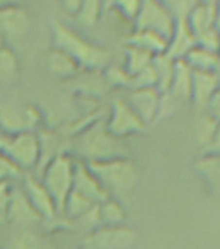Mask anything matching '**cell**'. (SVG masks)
<instances>
[{
	"label": "cell",
	"mask_w": 220,
	"mask_h": 249,
	"mask_svg": "<svg viewBox=\"0 0 220 249\" xmlns=\"http://www.w3.org/2000/svg\"><path fill=\"white\" fill-rule=\"evenodd\" d=\"M13 182H0V225L7 221V210L13 192Z\"/></svg>",
	"instance_id": "e575fe53"
},
{
	"label": "cell",
	"mask_w": 220,
	"mask_h": 249,
	"mask_svg": "<svg viewBox=\"0 0 220 249\" xmlns=\"http://www.w3.org/2000/svg\"><path fill=\"white\" fill-rule=\"evenodd\" d=\"M4 142H5V135H3V134H0V151H1V148H3Z\"/></svg>",
	"instance_id": "b9f144b4"
},
{
	"label": "cell",
	"mask_w": 220,
	"mask_h": 249,
	"mask_svg": "<svg viewBox=\"0 0 220 249\" xmlns=\"http://www.w3.org/2000/svg\"><path fill=\"white\" fill-rule=\"evenodd\" d=\"M198 1H200V3H217L218 0H198Z\"/></svg>",
	"instance_id": "7bdbcfd3"
},
{
	"label": "cell",
	"mask_w": 220,
	"mask_h": 249,
	"mask_svg": "<svg viewBox=\"0 0 220 249\" xmlns=\"http://www.w3.org/2000/svg\"><path fill=\"white\" fill-rule=\"evenodd\" d=\"M136 237L135 231L127 226H100L85 233L81 249H130Z\"/></svg>",
	"instance_id": "ba28073f"
},
{
	"label": "cell",
	"mask_w": 220,
	"mask_h": 249,
	"mask_svg": "<svg viewBox=\"0 0 220 249\" xmlns=\"http://www.w3.org/2000/svg\"><path fill=\"white\" fill-rule=\"evenodd\" d=\"M47 69L53 77L70 81L82 71L77 61L70 54L53 47L47 54Z\"/></svg>",
	"instance_id": "ffe728a7"
},
{
	"label": "cell",
	"mask_w": 220,
	"mask_h": 249,
	"mask_svg": "<svg viewBox=\"0 0 220 249\" xmlns=\"http://www.w3.org/2000/svg\"><path fill=\"white\" fill-rule=\"evenodd\" d=\"M114 0H104V5H105V12H108L109 9H112V4Z\"/></svg>",
	"instance_id": "60d3db41"
},
{
	"label": "cell",
	"mask_w": 220,
	"mask_h": 249,
	"mask_svg": "<svg viewBox=\"0 0 220 249\" xmlns=\"http://www.w3.org/2000/svg\"><path fill=\"white\" fill-rule=\"evenodd\" d=\"M215 25L218 31L220 33V0L217 1V12H215Z\"/></svg>",
	"instance_id": "f35d334b"
},
{
	"label": "cell",
	"mask_w": 220,
	"mask_h": 249,
	"mask_svg": "<svg viewBox=\"0 0 220 249\" xmlns=\"http://www.w3.org/2000/svg\"><path fill=\"white\" fill-rule=\"evenodd\" d=\"M12 249H53L51 239L33 227H23L15 233L11 241Z\"/></svg>",
	"instance_id": "603a6c76"
},
{
	"label": "cell",
	"mask_w": 220,
	"mask_h": 249,
	"mask_svg": "<svg viewBox=\"0 0 220 249\" xmlns=\"http://www.w3.org/2000/svg\"><path fill=\"white\" fill-rule=\"evenodd\" d=\"M23 173L3 152L0 151V182H13L23 177Z\"/></svg>",
	"instance_id": "836d02e7"
},
{
	"label": "cell",
	"mask_w": 220,
	"mask_h": 249,
	"mask_svg": "<svg viewBox=\"0 0 220 249\" xmlns=\"http://www.w3.org/2000/svg\"><path fill=\"white\" fill-rule=\"evenodd\" d=\"M110 197L122 201L135 188L137 170L135 163L128 157L85 162Z\"/></svg>",
	"instance_id": "3957f363"
},
{
	"label": "cell",
	"mask_w": 220,
	"mask_h": 249,
	"mask_svg": "<svg viewBox=\"0 0 220 249\" xmlns=\"http://www.w3.org/2000/svg\"><path fill=\"white\" fill-rule=\"evenodd\" d=\"M205 112L209 113L210 116L215 118L219 122L220 121V89H218L217 92L214 93L213 97L210 99L205 108Z\"/></svg>",
	"instance_id": "d590c367"
},
{
	"label": "cell",
	"mask_w": 220,
	"mask_h": 249,
	"mask_svg": "<svg viewBox=\"0 0 220 249\" xmlns=\"http://www.w3.org/2000/svg\"><path fill=\"white\" fill-rule=\"evenodd\" d=\"M218 53H219V56H220V44H219V50H218Z\"/></svg>",
	"instance_id": "ee69618b"
},
{
	"label": "cell",
	"mask_w": 220,
	"mask_h": 249,
	"mask_svg": "<svg viewBox=\"0 0 220 249\" xmlns=\"http://www.w3.org/2000/svg\"><path fill=\"white\" fill-rule=\"evenodd\" d=\"M141 0H114L112 9H116L126 21L134 23L140 11Z\"/></svg>",
	"instance_id": "1f68e13d"
},
{
	"label": "cell",
	"mask_w": 220,
	"mask_h": 249,
	"mask_svg": "<svg viewBox=\"0 0 220 249\" xmlns=\"http://www.w3.org/2000/svg\"><path fill=\"white\" fill-rule=\"evenodd\" d=\"M73 190L89 198L95 204H100L110 197L96 177L92 174V171L89 170L87 163L78 159L75 161V170H74Z\"/></svg>",
	"instance_id": "2e32d148"
},
{
	"label": "cell",
	"mask_w": 220,
	"mask_h": 249,
	"mask_svg": "<svg viewBox=\"0 0 220 249\" xmlns=\"http://www.w3.org/2000/svg\"><path fill=\"white\" fill-rule=\"evenodd\" d=\"M7 221L21 226V229L34 227L43 223L42 217L34 209V206L31 205L22 188H13L11 202L7 210Z\"/></svg>",
	"instance_id": "9a60e30c"
},
{
	"label": "cell",
	"mask_w": 220,
	"mask_h": 249,
	"mask_svg": "<svg viewBox=\"0 0 220 249\" xmlns=\"http://www.w3.org/2000/svg\"><path fill=\"white\" fill-rule=\"evenodd\" d=\"M30 29V17L22 4L0 7V40L9 42L22 40Z\"/></svg>",
	"instance_id": "8fae6325"
},
{
	"label": "cell",
	"mask_w": 220,
	"mask_h": 249,
	"mask_svg": "<svg viewBox=\"0 0 220 249\" xmlns=\"http://www.w3.org/2000/svg\"><path fill=\"white\" fill-rule=\"evenodd\" d=\"M1 152L23 173H35L40 159L38 132L25 131L5 136Z\"/></svg>",
	"instance_id": "8992f818"
},
{
	"label": "cell",
	"mask_w": 220,
	"mask_h": 249,
	"mask_svg": "<svg viewBox=\"0 0 220 249\" xmlns=\"http://www.w3.org/2000/svg\"><path fill=\"white\" fill-rule=\"evenodd\" d=\"M124 44L137 47V48L148 51L155 56V54L166 52L169 39L155 31L134 29L124 39Z\"/></svg>",
	"instance_id": "44dd1931"
},
{
	"label": "cell",
	"mask_w": 220,
	"mask_h": 249,
	"mask_svg": "<svg viewBox=\"0 0 220 249\" xmlns=\"http://www.w3.org/2000/svg\"><path fill=\"white\" fill-rule=\"evenodd\" d=\"M71 155L85 162H95L128 157V149L123 140L109 131L101 117L74 138Z\"/></svg>",
	"instance_id": "7a4b0ae2"
},
{
	"label": "cell",
	"mask_w": 220,
	"mask_h": 249,
	"mask_svg": "<svg viewBox=\"0 0 220 249\" xmlns=\"http://www.w3.org/2000/svg\"><path fill=\"white\" fill-rule=\"evenodd\" d=\"M176 18H186L189 12L197 5L198 0H159Z\"/></svg>",
	"instance_id": "d6a6232c"
},
{
	"label": "cell",
	"mask_w": 220,
	"mask_h": 249,
	"mask_svg": "<svg viewBox=\"0 0 220 249\" xmlns=\"http://www.w3.org/2000/svg\"><path fill=\"white\" fill-rule=\"evenodd\" d=\"M101 226H120L126 218V210L122 201L109 197L105 201L97 204Z\"/></svg>",
	"instance_id": "484cf974"
},
{
	"label": "cell",
	"mask_w": 220,
	"mask_h": 249,
	"mask_svg": "<svg viewBox=\"0 0 220 249\" xmlns=\"http://www.w3.org/2000/svg\"><path fill=\"white\" fill-rule=\"evenodd\" d=\"M175 62H176V60L170 57L166 52L155 54L154 58H153L152 66H153L155 78H157V89L162 93L167 92L170 89L175 71Z\"/></svg>",
	"instance_id": "cb8c5ba5"
},
{
	"label": "cell",
	"mask_w": 220,
	"mask_h": 249,
	"mask_svg": "<svg viewBox=\"0 0 220 249\" xmlns=\"http://www.w3.org/2000/svg\"><path fill=\"white\" fill-rule=\"evenodd\" d=\"M83 0H60L61 8L68 13L69 16L77 15L78 9L81 7V4Z\"/></svg>",
	"instance_id": "8d00e7d4"
},
{
	"label": "cell",
	"mask_w": 220,
	"mask_h": 249,
	"mask_svg": "<svg viewBox=\"0 0 220 249\" xmlns=\"http://www.w3.org/2000/svg\"><path fill=\"white\" fill-rule=\"evenodd\" d=\"M217 127L218 121L210 116L209 113H206L203 110L202 116L198 118L197 127H196L198 143L203 145V147H209L211 142H213L215 131H217Z\"/></svg>",
	"instance_id": "4dcf8cb0"
},
{
	"label": "cell",
	"mask_w": 220,
	"mask_h": 249,
	"mask_svg": "<svg viewBox=\"0 0 220 249\" xmlns=\"http://www.w3.org/2000/svg\"><path fill=\"white\" fill-rule=\"evenodd\" d=\"M134 29L152 30L170 39L175 26V17L159 0H141L140 11L134 21Z\"/></svg>",
	"instance_id": "30bf717a"
},
{
	"label": "cell",
	"mask_w": 220,
	"mask_h": 249,
	"mask_svg": "<svg viewBox=\"0 0 220 249\" xmlns=\"http://www.w3.org/2000/svg\"><path fill=\"white\" fill-rule=\"evenodd\" d=\"M51 35L53 47L70 54L83 71H102L109 65V50L89 42L60 19H52Z\"/></svg>",
	"instance_id": "6da1fadb"
},
{
	"label": "cell",
	"mask_w": 220,
	"mask_h": 249,
	"mask_svg": "<svg viewBox=\"0 0 220 249\" xmlns=\"http://www.w3.org/2000/svg\"><path fill=\"white\" fill-rule=\"evenodd\" d=\"M36 132H38L39 144H40V159H39L38 167L34 173L35 175H38L43 170V167L53 159L65 153H71V143H73V139H70L65 134L58 131L57 128L50 127V126L40 127Z\"/></svg>",
	"instance_id": "4fadbf2b"
},
{
	"label": "cell",
	"mask_w": 220,
	"mask_h": 249,
	"mask_svg": "<svg viewBox=\"0 0 220 249\" xmlns=\"http://www.w3.org/2000/svg\"><path fill=\"white\" fill-rule=\"evenodd\" d=\"M217 3H198L186 16V22L193 33L197 46L207 50H219L220 33L215 25Z\"/></svg>",
	"instance_id": "52a82bcc"
},
{
	"label": "cell",
	"mask_w": 220,
	"mask_h": 249,
	"mask_svg": "<svg viewBox=\"0 0 220 249\" xmlns=\"http://www.w3.org/2000/svg\"><path fill=\"white\" fill-rule=\"evenodd\" d=\"M193 70L217 71L220 65V56L217 51L207 50L201 46L193 47L183 58Z\"/></svg>",
	"instance_id": "7402d4cb"
},
{
	"label": "cell",
	"mask_w": 220,
	"mask_h": 249,
	"mask_svg": "<svg viewBox=\"0 0 220 249\" xmlns=\"http://www.w3.org/2000/svg\"><path fill=\"white\" fill-rule=\"evenodd\" d=\"M105 13L104 0H83L74 16L83 27H93Z\"/></svg>",
	"instance_id": "83f0119b"
},
{
	"label": "cell",
	"mask_w": 220,
	"mask_h": 249,
	"mask_svg": "<svg viewBox=\"0 0 220 249\" xmlns=\"http://www.w3.org/2000/svg\"><path fill=\"white\" fill-rule=\"evenodd\" d=\"M196 46H197L196 38L186 22V18L175 19L174 31L169 39L166 53L174 60H182Z\"/></svg>",
	"instance_id": "ac0fdd59"
},
{
	"label": "cell",
	"mask_w": 220,
	"mask_h": 249,
	"mask_svg": "<svg viewBox=\"0 0 220 249\" xmlns=\"http://www.w3.org/2000/svg\"><path fill=\"white\" fill-rule=\"evenodd\" d=\"M75 161L77 159L71 153L58 156L47 163L36 175L53 198L58 217H61L66 197L73 190Z\"/></svg>",
	"instance_id": "277c9868"
},
{
	"label": "cell",
	"mask_w": 220,
	"mask_h": 249,
	"mask_svg": "<svg viewBox=\"0 0 220 249\" xmlns=\"http://www.w3.org/2000/svg\"><path fill=\"white\" fill-rule=\"evenodd\" d=\"M3 44H4V43L1 42V40H0V46H3Z\"/></svg>",
	"instance_id": "f6af8a7d"
},
{
	"label": "cell",
	"mask_w": 220,
	"mask_h": 249,
	"mask_svg": "<svg viewBox=\"0 0 220 249\" xmlns=\"http://www.w3.org/2000/svg\"><path fill=\"white\" fill-rule=\"evenodd\" d=\"M22 183L23 192L31 202V205L34 206V209L42 217L43 222L54 221L58 217L56 204L39 177L33 173H25L22 177Z\"/></svg>",
	"instance_id": "7c38bea8"
},
{
	"label": "cell",
	"mask_w": 220,
	"mask_h": 249,
	"mask_svg": "<svg viewBox=\"0 0 220 249\" xmlns=\"http://www.w3.org/2000/svg\"><path fill=\"white\" fill-rule=\"evenodd\" d=\"M96 204L91 201L89 198H87L82 194L77 192V191L71 190V192L65 200L61 217L66 218L68 221H75L77 218L82 217L83 214L87 213Z\"/></svg>",
	"instance_id": "4316f807"
},
{
	"label": "cell",
	"mask_w": 220,
	"mask_h": 249,
	"mask_svg": "<svg viewBox=\"0 0 220 249\" xmlns=\"http://www.w3.org/2000/svg\"><path fill=\"white\" fill-rule=\"evenodd\" d=\"M12 4H21V0H0V7L12 5Z\"/></svg>",
	"instance_id": "ab89813d"
},
{
	"label": "cell",
	"mask_w": 220,
	"mask_h": 249,
	"mask_svg": "<svg viewBox=\"0 0 220 249\" xmlns=\"http://www.w3.org/2000/svg\"><path fill=\"white\" fill-rule=\"evenodd\" d=\"M192 81H193V69L184 60H176L175 71L170 89L167 92L183 104L189 103L192 96Z\"/></svg>",
	"instance_id": "d6986e66"
},
{
	"label": "cell",
	"mask_w": 220,
	"mask_h": 249,
	"mask_svg": "<svg viewBox=\"0 0 220 249\" xmlns=\"http://www.w3.org/2000/svg\"><path fill=\"white\" fill-rule=\"evenodd\" d=\"M220 89V79L217 71H200L193 70L192 81V96L190 103H193L200 110H205L206 105L213 95Z\"/></svg>",
	"instance_id": "e0dca14e"
},
{
	"label": "cell",
	"mask_w": 220,
	"mask_h": 249,
	"mask_svg": "<svg viewBox=\"0 0 220 249\" xmlns=\"http://www.w3.org/2000/svg\"><path fill=\"white\" fill-rule=\"evenodd\" d=\"M105 124L113 135L122 140L128 136L141 134L147 128V124L136 114L127 100L120 99V97L112 101L109 116L105 120Z\"/></svg>",
	"instance_id": "9c48e42d"
},
{
	"label": "cell",
	"mask_w": 220,
	"mask_h": 249,
	"mask_svg": "<svg viewBox=\"0 0 220 249\" xmlns=\"http://www.w3.org/2000/svg\"><path fill=\"white\" fill-rule=\"evenodd\" d=\"M209 152H213V153H219L220 155V121L218 122L217 131H215V135H214V139L211 142L209 147H207Z\"/></svg>",
	"instance_id": "74e56055"
},
{
	"label": "cell",
	"mask_w": 220,
	"mask_h": 249,
	"mask_svg": "<svg viewBox=\"0 0 220 249\" xmlns=\"http://www.w3.org/2000/svg\"><path fill=\"white\" fill-rule=\"evenodd\" d=\"M153 58L154 54H152L148 51L124 44V64L122 66L127 70V73L135 75L149 68L153 62Z\"/></svg>",
	"instance_id": "d4e9b609"
},
{
	"label": "cell",
	"mask_w": 220,
	"mask_h": 249,
	"mask_svg": "<svg viewBox=\"0 0 220 249\" xmlns=\"http://www.w3.org/2000/svg\"><path fill=\"white\" fill-rule=\"evenodd\" d=\"M105 83L114 89H130L132 85V75L127 73L123 66H114L109 64L102 71Z\"/></svg>",
	"instance_id": "f546056e"
},
{
	"label": "cell",
	"mask_w": 220,
	"mask_h": 249,
	"mask_svg": "<svg viewBox=\"0 0 220 249\" xmlns=\"http://www.w3.org/2000/svg\"><path fill=\"white\" fill-rule=\"evenodd\" d=\"M44 114L38 107L17 103H0V134L5 136L43 127Z\"/></svg>",
	"instance_id": "5b68a950"
},
{
	"label": "cell",
	"mask_w": 220,
	"mask_h": 249,
	"mask_svg": "<svg viewBox=\"0 0 220 249\" xmlns=\"http://www.w3.org/2000/svg\"><path fill=\"white\" fill-rule=\"evenodd\" d=\"M161 96L162 92L157 87H147V89H131V93L126 100L148 126L158 120Z\"/></svg>",
	"instance_id": "5bb4252c"
},
{
	"label": "cell",
	"mask_w": 220,
	"mask_h": 249,
	"mask_svg": "<svg viewBox=\"0 0 220 249\" xmlns=\"http://www.w3.org/2000/svg\"><path fill=\"white\" fill-rule=\"evenodd\" d=\"M18 74V58L8 44L0 46V81L11 82Z\"/></svg>",
	"instance_id": "f1b7e54d"
}]
</instances>
